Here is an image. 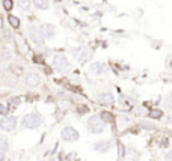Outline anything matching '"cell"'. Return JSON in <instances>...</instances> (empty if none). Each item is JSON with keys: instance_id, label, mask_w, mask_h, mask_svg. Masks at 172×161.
<instances>
[{"instance_id": "cell-1", "label": "cell", "mask_w": 172, "mask_h": 161, "mask_svg": "<svg viewBox=\"0 0 172 161\" xmlns=\"http://www.w3.org/2000/svg\"><path fill=\"white\" fill-rule=\"evenodd\" d=\"M41 124H42V118L38 113H29L26 116H23V119H21V127L27 128V130H35V128L41 127Z\"/></svg>"}, {"instance_id": "cell-2", "label": "cell", "mask_w": 172, "mask_h": 161, "mask_svg": "<svg viewBox=\"0 0 172 161\" xmlns=\"http://www.w3.org/2000/svg\"><path fill=\"white\" fill-rule=\"evenodd\" d=\"M104 124H106V122H104L100 116H91V118L88 119V130H89L91 132H94V134L103 132L104 128H106Z\"/></svg>"}, {"instance_id": "cell-3", "label": "cell", "mask_w": 172, "mask_h": 161, "mask_svg": "<svg viewBox=\"0 0 172 161\" xmlns=\"http://www.w3.org/2000/svg\"><path fill=\"white\" fill-rule=\"evenodd\" d=\"M53 66L58 72H66L69 70V62L63 54H56L53 59Z\"/></svg>"}, {"instance_id": "cell-4", "label": "cell", "mask_w": 172, "mask_h": 161, "mask_svg": "<svg viewBox=\"0 0 172 161\" xmlns=\"http://www.w3.org/2000/svg\"><path fill=\"white\" fill-rule=\"evenodd\" d=\"M61 135H62V139L65 142H76V140H79V131L74 130L72 127H65L62 130Z\"/></svg>"}, {"instance_id": "cell-5", "label": "cell", "mask_w": 172, "mask_h": 161, "mask_svg": "<svg viewBox=\"0 0 172 161\" xmlns=\"http://www.w3.org/2000/svg\"><path fill=\"white\" fill-rule=\"evenodd\" d=\"M0 128L3 131H14L17 128V119L14 116H5L0 119Z\"/></svg>"}, {"instance_id": "cell-6", "label": "cell", "mask_w": 172, "mask_h": 161, "mask_svg": "<svg viewBox=\"0 0 172 161\" xmlns=\"http://www.w3.org/2000/svg\"><path fill=\"white\" fill-rule=\"evenodd\" d=\"M29 36H30V39H32V42L33 44H36V45H42L44 44V35H42V30L41 29H38V27H30L29 29Z\"/></svg>"}, {"instance_id": "cell-7", "label": "cell", "mask_w": 172, "mask_h": 161, "mask_svg": "<svg viewBox=\"0 0 172 161\" xmlns=\"http://www.w3.org/2000/svg\"><path fill=\"white\" fill-rule=\"evenodd\" d=\"M24 81H26V84H27L29 87H36V86L41 83V75L36 74V72H30V74L26 75Z\"/></svg>"}, {"instance_id": "cell-8", "label": "cell", "mask_w": 172, "mask_h": 161, "mask_svg": "<svg viewBox=\"0 0 172 161\" xmlns=\"http://www.w3.org/2000/svg\"><path fill=\"white\" fill-rule=\"evenodd\" d=\"M97 101L100 104H104V105H112L113 104V97H112L110 92H101V94H98Z\"/></svg>"}, {"instance_id": "cell-9", "label": "cell", "mask_w": 172, "mask_h": 161, "mask_svg": "<svg viewBox=\"0 0 172 161\" xmlns=\"http://www.w3.org/2000/svg\"><path fill=\"white\" fill-rule=\"evenodd\" d=\"M76 56L79 57V60H80V62L86 63L88 60H91L92 53H91L89 50H86V48H80V50H77V51H76Z\"/></svg>"}, {"instance_id": "cell-10", "label": "cell", "mask_w": 172, "mask_h": 161, "mask_svg": "<svg viewBox=\"0 0 172 161\" xmlns=\"http://www.w3.org/2000/svg\"><path fill=\"white\" fill-rule=\"evenodd\" d=\"M110 142H107V140H103V142H97L95 145H94V149L97 151V152H107L109 149H110Z\"/></svg>"}, {"instance_id": "cell-11", "label": "cell", "mask_w": 172, "mask_h": 161, "mask_svg": "<svg viewBox=\"0 0 172 161\" xmlns=\"http://www.w3.org/2000/svg\"><path fill=\"white\" fill-rule=\"evenodd\" d=\"M41 30H42V35L45 36V38H53L55 36V27L52 26V24H44L42 27H41Z\"/></svg>"}, {"instance_id": "cell-12", "label": "cell", "mask_w": 172, "mask_h": 161, "mask_svg": "<svg viewBox=\"0 0 172 161\" xmlns=\"http://www.w3.org/2000/svg\"><path fill=\"white\" fill-rule=\"evenodd\" d=\"M92 71L98 75H101V74H106L107 72V66L104 63H94L92 65Z\"/></svg>"}, {"instance_id": "cell-13", "label": "cell", "mask_w": 172, "mask_h": 161, "mask_svg": "<svg viewBox=\"0 0 172 161\" xmlns=\"http://www.w3.org/2000/svg\"><path fill=\"white\" fill-rule=\"evenodd\" d=\"M32 3H33L35 8H38V9H47L48 5H50L48 0H32Z\"/></svg>"}, {"instance_id": "cell-14", "label": "cell", "mask_w": 172, "mask_h": 161, "mask_svg": "<svg viewBox=\"0 0 172 161\" xmlns=\"http://www.w3.org/2000/svg\"><path fill=\"white\" fill-rule=\"evenodd\" d=\"M18 8L21 11H29L30 9V0H17Z\"/></svg>"}, {"instance_id": "cell-15", "label": "cell", "mask_w": 172, "mask_h": 161, "mask_svg": "<svg viewBox=\"0 0 172 161\" xmlns=\"http://www.w3.org/2000/svg\"><path fill=\"white\" fill-rule=\"evenodd\" d=\"M8 149H9L8 140H6V139H3V137H0V155L5 154V152H8Z\"/></svg>"}, {"instance_id": "cell-16", "label": "cell", "mask_w": 172, "mask_h": 161, "mask_svg": "<svg viewBox=\"0 0 172 161\" xmlns=\"http://www.w3.org/2000/svg\"><path fill=\"white\" fill-rule=\"evenodd\" d=\"M128 158H130V161H137L139 152L134 151V148H130V149H128Z\"/></svg>"}, {"instance_id": "cell-17", "label": "cell", "mask_w": 172, "mask_h": 161, "mask_svg": "<svg viewBox=\"0 0 172 161\" xmlns=\"http://www.w3.org/2000/svg\"><path fill=\"white\" fill-rule=\"evenodd\" d=\"M162 116H163V111H160L157 108H154V110L150 111V118H153V119H160Z\"/></svg>"}, {"instance_id": "cell-18", "label": "cell", "mask_w": 172, "mask_h": 161, "mask_svg": "<svg viewBox=\"0 0 172 161\" xmlns=\"http://www.w3.org/2000/svg\"><path fill=\"white\" fill-rule=\"evenodd\" d=\"M9 23H11V26H12L14 29L20 27V20H18L17 17H14V15H11V17H9Z\"/></svg>"}, {"instance_id": "cell-19", "label": "cell", "mask_w": 172, "mask_h": 161, "mask_svg": "<svg viewBox=\"0 0 172 161\" xmlns=\"http://www.w3.org/2000/svg\"><path fill=\"white\" fill-rule=\"evenodd\" d=\"M100 118H101L104 122H112V119H113V118H112V114H110V113H107V111H103Z\"/></svg>"}, {"instance_id": "cell-20", "label": "cell", "mask_w": 172, "mask_h": 161, "mask_svg": "<svg viewBox=\"0 0 172 161\" xmlns=\"http://www.w3.org/2000/svg\"><path fill=\"white\" fill-rule=\"evenodd\" d=\"M12 6H14L12 0H3V8H5L6 11H11V9H12Z\"/></svg>"}, {"instance_id": "cell-21", "label": "cell", "mask_w": 172, "mask_h": 161, "mask_svg": "<svg viewBox=\"0 0 172 161\" xmlns=\"http://www.w3.org/2000/svg\"><path fill=\"white\" fill-rule=\"evenodd\" d=\"M0 114H8V107L5 105V104H0Z\"/></svg>"}, {"instance_id": "cell-22", "label": "cell", "mask_w": 172, "mask_h": 161, "mask_svg": "<svg viewBox=\"0 0 172 161\" xmlns=\"http://www.w3.org/2000/svg\"><path fill=\"white\" fill-rule=\"evenodd\" d=\"M140 127H142V128H146V130H154V125H150V122H142Z\"/></svg>"}, {"instance_id": "cell-23", "label": "cell", "mask_w": 172, "mask_h": 161, "mask_svg": "<svg viewBox=\"0 0 172 161\" xmlns=\"http://www.w3.org/2000/svg\"><path fill=\"white\" fill-rule=\"evenodd\" d=\"M86 111H88V107H83V105L79 107V113H80V114H82V113H86Z\"/></svg>"}, {"instance_id": "cell-24", "label": "cell", "mask_w": 172, "mask_h": 161, "mask_svg": "<svg viewBox=\"0 0 172 161\" xmlns=\"http://www.w3.org/2000/svg\"><path fill=\"white\" fill-rule=\"evenodd\" d=\"M166 161H172V152H168V154H166Z\"/></svg>"}, {"instance_id": "cell-25", "label": "cell", "mask_w": 172, "mask_h": 161, "mask_svg": "<svg viewBox=\"0 0 172 161\" xmlns=\"http://www.w3.org/2000/svg\"><path fill=\"white\" fill-rule=\"evenodd\" d=\"M166 105H168V107H171V108H172V97H171V98H169V101H168V102H166Z\"/></svg>"}]
</instances>
